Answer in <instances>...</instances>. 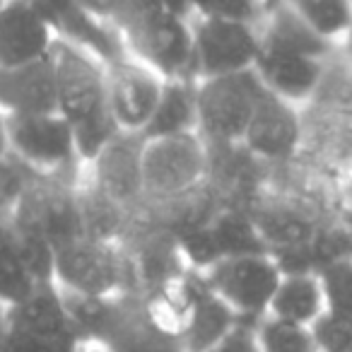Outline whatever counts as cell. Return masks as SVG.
<instances>
[{
	"mask_svg": "<svg viewBox=\"0 0 352 352\" xmlns=\"http://www.w3.org/2000/svg\"><path fill=\"white\" fill-rule=\"evenodd\" d=\"M49 58L54 68L56 111L73 128L80 162L89 164L118 133L107 109L104 63L58 39L51 46Z\"/></svg>",
	"mask_w": 352,
	"mask_h": 352,
	"instance_id": "1",
	"label": "cell"
},
{
	"mask_svg": "<svg viewBox=\"0 0 352 352\" xmlns=\"http://www.w3.org/2000/svg\"><path fill=\"white\" fill-rule=\"evenodd\" d=\"M60 297L85 342L111 352H182L179 340L164 336L147 321L135 292L104 299L65 292H60Z\"/></svg>",
	"mask_w": 352,
	"mask_h": 352,
	"instance_id": "2",
	"label": "cell"
},
{
	"mask_svg": "<svg viewBox=\"0 0 352 352\" xmlns=\"http://www.w3.org/2000/svg\"><path fill=\"white\" fill-rule=\"evenodd\" d=\"M51 283L78 297H116L133 289L131 265L121 241L80 234L56 246L51 256Z\"/></svg>",
	"mask_w": 352,
	"mask_h": 352,
	"instance_id": "3",
	"label": "cell"
},
{
	"mask_svg": "<svg viewBox=\"0 0 352 352\" xmlns=\"http://www.w3.org/2000/svg\"><path fill=\"white\" fill-rule=\"evenodd\" d=\"M3 150L30 174L44 179H63L82 164L75 150L70 123L58 111L0 116Z\"/></svg>",
	"mask_w": 352,
	"mask_h": 352,
	"instance_id": "4",
	"label": "cell"
},
{
	"mask_svg": "<svg viewBox=\"0 0 352 352\" xmlns=\"http://www.w3.org/2000/svg\"><path fill=\"white\" fill-rule=\"evenodd\" d=\"M142 196L162 206L201 188L210 174V147L198 133L169 138H142Z\"/></svg>",
	"mask_w": 352,
	"mask_h": 352,
	"instance_id": "5",
	"label": "cell"
},
{
	"mask_svg": "<svg viewBox=\"0 0 352 352\" xmlns=\"http://www.w3.org/2000/svg\"><path fill=\"white\" fill-rule=\"evenodd\" d=\"M82 336L54 283H41L8 307L0 352H80Z\"/></svg>",
	"mask_w": 352,
	"mask_h": 352,
	"instance_id": "6",
	"label": "cell"
},
{
	"mask_svg": "<svg viewBox=\"0 0 352 352\" xmlns=\"http://www.w3.org/2000/svg\"><path fill=\"white\" fill-rule=\"evenodd\" d=\"M8 225L51 249L85 234L80 191L60 179L32 176L8 212Z\"/></svg>",
	"mask_w": 352,
	"mask_h": 352,
	"instance_id": "7",
	"label": "cell"
},
{
	"mask_svg": "<svg viewBox=\"0 0 352 352\" xmlns=\"http://www.w3.org/2000/svg\"><path fill=\"white\" fill-rule=\"evenodd\" d=\"M280 268L268 251L222 256L198 273L203 287L236 314L241 323H256L268 314L270 297L280 280Z\"/></svg>",
	"mask_w": 352,
	"mask_h": 352,
	"instance_id": "8",
	"label": "cell"
},
{
	"mask_svg": "<svg viewBox=\"0 0 352 352\" xmlns=\"http://www.w3.org/2000/svg\"><path fill=\"white\" fill-rule=\"evenodd\" d=\"M261 94L254 70L196 80L198 135L208 145H239Z\"/></svg>",
	"mask_w": 352,
	"mask_h": 352,
	"instance_id": "9",
	"label": "cell"
},
{
	"mask_svg": "<svg viewBox=\"0 0 352 352\" xmlns=\"http://www.w3.org/2000/svg\"><path fill=\"white\" fill-rule=\"evenodd\" d=\"M118 34L126 46V54L155 70L162 80L191 78V17L157 12V15L131 22L118 30Z\"/></svg>",
	"mask_w": 352,
	"mask_h": 352,
	"instance_id": "10",
	"label": "cell"
},
{
	"mask_svg": "<svg viewBox=\"0 0 352 352\" xmlns=\"http://www.w3.org/2000/svg\"><path fill=\"white\" fill-rule=\"evenodd\" d=\"M193 32L191 78H220L254 68L261 46V30L254 22L225 17H196Z\"/></svg>",
	"mask_w": 352,
	"mask_h": 352,
	"instance_id": "11",
	"label": "cell"
},
{
	"mask_svg": "<svg viewBox=\"0 0 352 352\" xmlns=\"http://www.w3.org/2000/svg\"><path fill=\"white\" fill-rule=\"evenodd\" d=\"M104 80H107V109L111 121L116 123L118 131L140 135L155 111L164 80L128 54L104 65Z\"/></svg>",
	"mask_w": 352,
	"mask_h": 352,
	"instance_id": "12",
	"label": "cell"
},
{
	"mask_svg": "<svg viewBox=\"0 0 352 352\" xmlns=\"http://www.w3.org/2000/svg\"><path fill=\"white\" fill-rule=\"evenodd\" d=\"M58 41L87 51L99 63H111L126 56V46L111 22L97 17L82 0H32Z\"/></svg>",
	"mask_w": 352,
	"mask_h": 352,
	"instance_id": "13",
	"label": "cell"
},
{
	"mask_svg": "<svg viewBox=\"0 0 352 352\" xmlns=\"http://www.w3.org/2000/svg\"><path fill=\"white\" fill-rule=\"evenodd\" d=\"M323 63V58H314L261 34V46L251 70L268 94L287 104H299L311 99L318 89L326 73Z\"/></svg>",
	"mask_w": 352,
	"mask_h": 352,
	"instance_id": "14",
	"label": "cell"
},
{
	"mask_svg": "<svg viewBox=\"0 0 352 352\" xmlns=\"http://www.w3.org/2000/svg\"><path fill=\"white\" fill-rule=\"evenodd\" d=\"M142 138L138 133L118 131L97 157L89 162L94 171V188L126 208L128 212L145 206L140 171Z\"/></svg>",
	"mask_w": 352,
	"mask_h": 352,
	"instance_id": "15",
	"label": "cell"
},
{
	"mask_svg": "<svg viewBox=\"0 0 352 352\" xmlns=\"http://www.w3.org/2000/svg\"><path fill=\"white\" fill-rule=\"evenodd\" d=\"M302 140V123L294 104L273 97L263 89L239 145L263 162H283L294 155Z\"/></svg>",
	"mask_w": 352,
	"mask_h": 352,
	"instance_id": "16",
	"label": "cell"
},
{
	"mask_svg": "<svg viewBox=\"0 0 352 352\" xmlns=\"http://www.w3.org/2000/svg\"><path fill=\"white\" fill-rule=\"evenodd\" d=\"M56 36L32 0H6L0 10V68H15L51 54Z\"/></svg>",
	"mask_w": 352,
	"mask_h": 352,
	"instance_id": "17",
	"label": "cell"
},
{
	"mask_svg": "<svg viewBox=\"0 0 352 352\" xmlns=\"http://www.w3.org/2000/svg\"><path fill=\"white\" fill-rule=\"evenodd\" d=\"M201 292V278L184 270V273L171 275V278L150 285V287L140 289L135 294L147 321L155 328H160L164 336L179 340L184 336V331H186L193 311H196Z\"/></svg>",
	"mask_w": 352,
	"mask_h": 352,
	"instance_id": "18",
	"label": "cell"
},
{
	"mask_svg": "<svg viewBox=\"0 0 352 352\" xmlns=\"http://www.w3.org/2000/svg\"><path fill=\"white\" fill-rule=\"evenodd\" d=\"M56 111L51 58L15 68H0V116Z\"/></svg>",
	"mask_w": 352,
	"mask_h": 352,
	"instance_id": "19",
	"label": "cell"
},
{
	"mask_svg": "<svg viewBox=\"0 0 352 352\" xmlns=\"http://www.w3.org/2000/svg\"><path fill=\"white\" fill-rule=\"evenodd\" d=\"M198 133V111H196V80L176 78L162 82L160 99L155 104L147 126L140 138H169Z\"/></svg>",
	"mask_w": 352,
	"mask_h": 352,
	"instance_id": "20",
	"label": "cell"
},
{
	"mask_svg": "<svg viewBox=\"0 0 352 352\" xmlns=\"http://www.w3.org/2000/svg\"><path fill=\"white\" fill-rule=\"evenodd\" d=\"M246 212H249L265 251H278L302 244L318 227V222L304 208L287 201H263L258 206L249 208Z\"/></svg>",
	"mask_w": 352,
	"mask_h": 352,
	"instance_id": "21",
	"label": "cell"
},
{
	"mask_svg": "<svg viewBox=\"0 0 352 352\" xmlns=\"http://www.w3.org/2000/svg\"><path fill=\"white\" fill-rule=\"evenodd\" d=\"M326 309L316 273H283L270 297V318L309 326Z\"/></svg>",
	"mask_w": 352,
	"mask_h": 352,
	"instance_id": "22",
	"label": "cell"
},
{
	"mask_svg": "<svg viewBox=\"0 0 352 352\" xmlns=\"http://www.w3.org/2000/svg\"><path fill=\"white\" fill-rule=\"evenodd\" d=\"M41 285L32 268L27 244L8 222L0 225V302L8 307Z\"/></svg>",
	"mask_w": 352,
	"mask_h": 352,
	"instance_id": "23",
	"label": "cell"
},
{
	"mask_svg": "<svg viewBox=\"0 0 352 352\" xmlns=\"http://www.w3.org/2000/svg\"><path fill=\"white\" fill-rule=\"evenodd\" d=\"M236 323H239L236 314L232 311L225 302H220L215 294L203 287L201 299H198V304H196V311H193L184 336L179 338L182 352L210 350V347L215 345L222 336H227Z\"/></svg>",
	"mask_w": 352,
	"mask_h": 352,
	"instance_id": "24",
	"label": "cell"
},
{
	"mask_svg": "<svg viewBox=\"0 0 352 352\" xmlns=\"http://www.w3.org/2000/svg\"><path fill=\"white\" fill-rule=\"evenodd\" d=\"M212 236L217 241V249L222 256L234 254H254V251H265L249 212L236 210V208H217L215 215L208 222Z\"/></svg>",
	"mask_w": 352,
	"mask_h": 352,
	"instance_id": "25",
	"label": "cell"
},
{
	"mask_svg": "<svg viewBox=\"0 0 352 352\" xmlns=\"http://www.w3.org/2000/svg\"><path fill=\"white\" fill-rule=\"evenodd\" d=\"M82 3L97 17L111 22L116 30H123L131 22L142 20L147 15H157V12L191 17L186 0H82Z\"/></svg>",
	"mask_w": 352,
	"mask_h": 352,
	"instance_id": "26",
	"label": "cell"
},
{
	"mask_svg": "<svg viewBox=\"0 0 352 352\" xmlns=\"http://www.w3.org/2000/svg\"><path fill=\"white\" fill-rule=\"evenodd\" d=\"M318 36L336 41L347 34L352 22V0H285Z\"/></svg>",
	"mask_w": 352,
	"mask_h": 352,
	"instance_id": "27",
	"label": "cell"
},
{
	"mask_svg": "<svg viewBox=\"0 0 352 352\" xmlns=\"http://www.w3.org/2000/svg\"><path fill=\"white\" fill-rule=\"evenodd\" d=\"M254 333L261 352H318L309 326L263 316L254 323Z\"/></svg>",
	"mask_w": 352,
	"mask_h": 352,
	"instance_id": "28",
	"label": "cell"
},
{
	"mask_svg": "<svg viewBox=\"0 0 352 352\" xmlns=\"http://www.w3.org/2000/svg\"><path fill=\"white\" fill-rule=\"evenodd\" d=\"M309 333L318 352H350L352 347V314L323 309L311 323Z\"/></svg>",
	"mask_w": 352,
	"mask_h": 352,
	"instance_id": "29",
	"label": "cell"
},
{
	"mask_svg": "<svg viewBox=\"0 0 352 352\" xmlns=\"http://www.w3.org/2000/svg\"><path fill=\"white\" fill-rule=\"evenodd\" d=\"M191 17H225L258 25L265 0H186Z\"/></svg>",
	"mask_w": 352,
	"mask_h": 352,
	"instance_id": "30",
	"label": "cell"
},
{
	"mask_svg": "<svg viewBox=\"0 0 352 352\" xmlns=\"http://www.w3.org/2000/svg\"><path fill=\"white\" fill-rule=\"evenodd\" d=\"M316 278H318V285H321L326 309H336V311L352 314V304H350L352 263H350V258L326 265V268L318 270Z\"/></svg>",
	"mask_w": 352,
	"mask_h": 352,
	"instance_id": "31",
	"label": "cell"
},
{
	"mask_svg": "<svg viewBox=\"0 0 352 352\" xmlns=\"http://www.w3.org/2000/svg\"><path fill=\"white\" fill-rule=\"evenodd\" d=\"M206 352H261L256 342L254 323H236L227 336H222L210 350Z\"/></svg>",
	"mask_w": 352,
	"mask_h": 352,
	"instance_id": "32",
	"label": "cell"
},
{
	"mask_svg": "<svg viewBox=\"0 0 352 352\" xmlns=\"http://www.w3.org/2000/svg\"><path fill=\"white\" fill-rule=\"evenodd\" d=\"M8 333V304L0 302V347H3V340H6Z\"/></svg>",
	"mask_w": 352,
	"mask_h": 352,
	"instance_id": "33",
	"label": "cell"
},
{
	"mask_svg": "<svg viewBox=\"0 0 352 352\" xmlns=\"http://www.w3.org/2000/svg\"><path fill=\"white\" fill-rule=\"evenodd\" d=\"M80 352H111V350H107V347H102V345H94V342H82Z\"/></svg>",
	"mask_w": 352,
	"mask_h": 352,
	"instance_id": "34",
	"label": "cell"
},
{
	"mask_svg": "<svg viewBox=\"0 0 352 352\" xmlns=\"http://www.w3.org/2000/svg\"><path fill=\"white\" fill-rule=\"evenodd\" d=\"M8 210H10V206H8V201L3 198V193H0V225L8 222Z\"/></svg>",
	"mask_w": 352,
	"mask_h": 352,
	"instance_id": "35",
	"label": "cell"
},
{
	"mask_svg": "<svg viewBox=\"0 0 352 352\" xmlns=\"http://www.w3.org/2000/svg\"><path fill=\"white\" fill-rule=\"evenodd\" d=\"M3 152L6 150H3V135H0V157H3Z\"/></svg>",
	"mask_w": 352,
	"mask_h": 352,
	"instance_id": "36",
	"label": "cell"
},
{
	"mask_svg": "<svg viewBox=\"0 0 352 352\" xmlns=\"http://www.w3.org/2000/svg\"><path fill=\"white\" fill-rule=\"evenodd\" d=\"M3 6H6V0H0V10H3Z\"/></svg>",
	"mask_w": 352,
	"mask_h": 352,
	"instance_id": "37",
	"label": "cell"
}]
</instances>
